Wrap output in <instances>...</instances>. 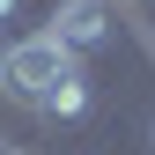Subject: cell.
<instances>
[{
	"label": "cell",
	"mask_w": 155,
	"mask_h": 155,
	"mask_svg": "<svg viewBox=\"0 0 155 155\" xmlns=\"http://www.w3.org/2000/svg\"><path fill=\"white\" fill-rule=\"evenodd\" d=\"M148 140H155V126H148Z\"/></svg>",
	"instance_id": "8992f818"
},
{
	"label": "cell",
	"mask_w": 155,
	"mask_h": 155,
	"mask_svg": "<svg viewBox=\"0 0 155 155\" xmlns=\"http://www.w3.org/2000/svg\"><path fill=\"white\" fill-rule=\"evenodd\" d=\"M45 37L67 52V59H96V52H111L118 45V8L111 0H52L45 8Z\"/></svg>",
	"instance_id": "7a4b0ae2"
},
{
	"label": "cell",
	"mask_w": 155,
	"mask_h": 155,
	"mask_svg": "<svg viewBox=\"0 0 155 155\" xmlns=\"http://www.w3.org/2000/svg\"><path fill=\"white\" fill-rule=\"evenodd\" d=\"M74 67H81V59H67V52L52 45L45 30H22V37H8V45H0V96L45 118L52 89H59L67 74H74Z\"/></svg>",
	"instance_id": "6da1fadb"
},
{
	"label": "cell",
	"mask_w": 155,
	"mask_h": 155,
	"mask_svg": "<svg viewBox=\"0 0 155 155\" xmlns=\"http://www.w3.org/2000/svg\"><path fill=\"white\" fill-rule=\"evenodd\" d=\"M0 155H22V148H15V140H8V133H0Z\"/></svg>",
	"instance_id": "5b68a950"
},
{
	"label": "cell",
	"mask_w": 155,
	"mask_h": 155,
	"mask_svg": "<svg viewBox=\"0 0 155 155\" xmlns=\"http://www.w3.org/2000/svg\"><path fill=\"white\" fill-rule=\"evenodd\" d=\"M15 15H22V0H0V22H15Z\"/></svg>",
	"instance_id": "277c9868"
},
{
	"label": "cell",
	"mask_w": 155,
	"mask_h": 155,
	"mask_svg": "<svg viewBox=\"0 0 155 155\" xmlns=\"http://www.w3.org/2000/svg\"><path fill=\"white\" fill-rule=\"evenodd\" d=\"M89 104H96V81H89V67H74L59 89H52V104H45V118H59V126H74V118H89Z\"/></svg>",
	"instance_id": "3957f363"
}]
</instances>
